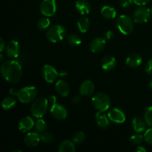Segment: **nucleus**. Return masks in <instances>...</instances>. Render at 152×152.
<instances>
[{
	"label": "nucleus",
	"mask_w": 152,
	"mask_h": 152,
	"mask_svg": "<svg viewBox=\"0 0 152 152\" xmlns=\"http://www.w3.org/2000/svg\"><path fill=\"white\" fill-rule=\"evenodd\" d=\"M151 13H152V7H151Z\"/></svg>",
	"instance_id": "46"
},
{
	"label": "nucleus",
	"mask_w": 152,
	"mask_h": 152,
	"mask_svg": "<svg viewBox=\"0 0 152 152\" xmlns=\"http://www.w3.org/2000/svg\"><path fill=\"white\" fill-rule=\"evenodd\" d=\"M57 9L56 0H42L39 6V10L45 16H54Z\"/></svg>",
	"instance_id": "9"
},
{
	"label": "nucleus",
	"mask_w": 152,
	"mask_h": 152,
	"mask_svg": "<svg viewBox=\"0 0 152 152\" xmlns=\"http://www.w3.org/2000/svg\"><path fill=\"white\" fill-rule=\"evenodd\" d=\"M16 103V99L12 96H8V97L4 98L1 102V107L4 110L7 111L15 106Z\"/></svg>",
	"instance_id": "26"
},
{
	"label": "nucleus",
	"mask_w": 152,
	"mask_h": 152,
	"mask_svg": "<svg viewBox=\"0 0 152 152\" xmlns=\"http://www.w3.org/2000/svg\"><path fill=\"white\" fill-rule=\"evenodd\" d=\"M116 65L117 59L113 56H105L101 60V67L104 71H111L115 68Z\"/></svg>",
	"instance_id": "18"
},
{
	"label": "nucleus",
	"mask_w": 152,
	"mask_h": 152,
	"mask_svg": "<svg viewBox=\"0 0 152 152\" xmlns=\"http://www.w3.org/2000/svg\"><path fill=\"white\" fill-rule=\"evenodd\" d=\"M144 140V136L140 134H133L130 137V142L134 145H139Z\"/></svg>",
	"instance_id": "33"
},
{
	"label": "nucleus",
	"mask_w": 152,
	"mask_h": 152,
	"mask_svg": "<svg viewBox=\"0 0 152 152\" xmlns=\"http://www.w3.org/2000/svg\"><path fill=\"white\" fill-rule=\"evenodd\" d=\"M49 102L45 97H39L32 102L31 112L36 118H42L45 115L48 108Z\"/></svg>",
	"instance_id": "2"
},
{
	"label": "nucleus",
	"mask_w": 152,
	"mask_h": 152,
	"mask_svg": "<svg viewBox=\"0 0 152 152\" xmlns=\"http://www.w3.org/2000/svg\"><path fill=\"white\" fill-rule=\"evenodd\" d=\"M136 151L137 152H145L146 151V149H145V148L142 146H138L137 148H136Z\"/></svg>",
	"instance_id": "40"
},
{
	"label": "nucleus",
	"mask_w": 152,
	"mask_h": 152,
	"mask_svg": "<svg viewBox=\"0 0 152 152\" xmlns=\"http://www.w3.org/2000/svg\"><path fill=\"white\" fill-rule=\"evenodd\" d=\"M106 45V40L104 37H96L90 43V50L92 53H97L102 51Z\"/></svg>",
	"instance_id": "16"
},
{
	"label": "nucleus",
	"mask_w": 152,
	"mask_h": 152,
	"mask_svg": "<svg viewBox=\"0 0 152 152\" xmlns=\"http://www.w3.org/2000/svg\"><path fill=\"white\" fill-rule=\"evenodd\" d=\"M42 74L45 81L48 83H53L59 77V73L54 67L50 65H45L42 69Z\"/></svg>",
	"instance_id": "10"
},
{
	"label": "nucleus",
	"mask_w": 152,
	"mask_h": 152,
	"mask_svg": "<svg viewBox=\"0 0 152 152\" xmlns=\"http://www.w3.org/2000/svg\"><path fill=\"white\" fill-rule=\"evenodd\" d=\"M148 86H149L150 88L152 89V79L151 80V81L149 82V84H148Z\"/></svg>",
	"instance_id": "43"
},
{
	"label": "nucleus",
	"mask_w": 152,
	"mask_h": 152,
	"mask_svg": "<svg viewBox=\"0 0 152 152\" xmlns=\"http://www.w3.org/2000/svg\"><path fill=\"white\" fill-rule=\"evenodd\" d=\"M77 27H78L79 31L81 33H86L89 30L90 28V20L86 16H83L80 18L77 22Z\"/></svg>",
	"instance_id": "25"
},
{
	"label": "nucleus",
	"mask_w": 152,
	"mask_h": 152,
	"mask_svg": "<svg viewBox=\"0 0 152 152\" xmlns=\"http://www.w3.org/2000/svg\"><path fill=\"white\" fill-rule=\"evenodd\" d=\"M6 48V43L5 42H4V40L2 38H1V39H0V52H3V50L5 49Z\"/></svg>",
	"instance_id": "39"
},
{
	"label": "nucleus",
	"mask_w": 152,
	"mask_h": 152,
	"mask_svg": "<svg viewBox=\"0 0 152 152\" xmlns=\"http://www.w3.org/2000/svg\"><path fill=\"white\" fill-rule=\"evenodd\" d=\"M50 24V22L48 17V16H43V17H41L39 19L38 22H37V26L39 31H44V30H46L48 28H49Z\"/></svg>",
	"instance_id": "28"
},
{
	"label": "nucleus",
	"mask_w": 152,
	"mask_h": 152,
	"mask_svg": "<svg viewBox=\"0 0 152 152\" xmlns=\"http://www.w3.org/2000/svg\"><path fill=\"white\" fill-rule=\"evenodd\" d=\"M75 151V143L73 142V140H69L62 141L58 147L59 152H74Z\"/></svg>",
	"instance_id": "23"
},
{
	"label": "nucleus",
	"mask_w": 152,
	"mask_h": 152,
	"mask_svg": "<svg viewBox=\"0 0 152 152\" xmlns=\"http://www.w3.org/2000/svg\"><path fill=\"white\" fill-rule=\"evenodd\" d=\"M0 70L4 80L9 83H18L22 77V65L14 59H7L3 62Z\"/></svg>",
	"instance_id": "1"
},
{
	"label": "nucleus",
	"mask_w": 152,
	"mask_h": 152,
	"mask_svg": "<svg viewBox=\"0 0 152 152\" xmlns=\"http://www.w3.org/2000/svg\"><path fill=\"white\" fill-rule=\"evenodd\" d=\"M41 141L44 143H50L53 141V136L50 132H43L40 134Z\"/></svg>",
	"instance_id": "32"
},
{
	"label": "nucleus",
	"mask_w": 152,
	"mask_h": 152,
	"mask_svg": "<svg viewBox=\"0 0 152 152\" xmlns=\"http://www.w3.org/2000/svg\"><path fill=\"white\" fill-rule=\"evenodd\" d=\"M13 152H22L21 150H16V151H13Z\"/></svg>",
	"instance_id": "45"
},
{
	"label": "nucleus",
	"mask_w": 152,
	"mask_h": 152,
	"mask_svg": "<svg viewBox=\"0 0 152 152\" xmlns=\"http://www.w3.org/2000/svg\"><path fill=\"white\" fill-rule=\"evenodd\" d=\"M67 42L72 46H78L82 43V39L78 34H71L67 37Z\"/></svg>",
	"instance_id": "27"
},
{
	"label": "nucleus",
	"mask_w": 152,
	"mask_h": 152,
	"mask_svg": "<svg viewBox=\"0 0 152 152\" xmlns=\"http://www.w3.org/2000/svg\"><path fill=\"white\" fill-rule=\"evenodd\" d=\"M108 117L110 121L117 124H122L126 121V114L122 109L119 108H113L109 110Z\"/></svg>",
	"instance_id": "11"
},
{
	"label": "nucleus",
	"mask_w": 152,
	"mask_h": 152,
	"mask_svg": "<svg viewBox=\"0 0 152 152\" xmlns=\"http://www.w3.org/2000/svg\"><path fill=\"white\" fill-rule=\"evenodd\" d=\"M146 125L145 120L140 117H134L132 120V127L137 133H142L144 132L146 128Z\"/></svg>",
	"instance_id": "22"
},
{
	"label": "nucleus",
	"mask_w": 152,
	"mask_h": 152,
	"mask_svg": "<svg viewBox=\"0 0 152 152\" xmlns=\"http://www.w3.org/2000/svg\"><path fill=\"white\" fill-rule=\"evenodd\" d=\"M66 35V30L62 25H54L48 28L46 37L50 42L56 43L64 39Z\"/></svg>",
	"instance_id": "4"
},
{
	"label": "nucleus",
	"mask_w": 152,
	"mask_h": 152,
	"mask_svg": "<svg viewBox=\"0 0 152 152\" xmlns=\"http://www.w3.org/2000/svg\"><path fill=\"white\" fill-rule=\"evenodd\" d=\"M75 7L78 13L83 16L88 14L91 10L90 3L87 0H77L75 3Z\"/></svg>",
	"instance_id": "17"
},
{
	"label": "nucleus",
	"mask_w": 152,
	"mask_h": 152,
	"mask_svg": "<svg viewBox=\"0 0 152 152\" xmlns=\"http://www.w3.org/2000/svg\"><path fill=\"white\" fill-rule=\"evenodd\" d=\"M67 75V73L65 71H61V72L59 73V77H65Z\"/></svg>",
	"instance_id": "42"
},
{
	"label": "nucleus",
	"mask_w": 152,
	"mask_h": 152,
	"mask_svg": "<svg viewBox=\"0 0 152 152\" xmlns=\"http://www.w3.org/2000/svg\"><path fill=\"white\" fill-rule=\"evenodd\" d=\"M145 71L148 75L152 76V59H149L147 62L146 65L145 66Z\"/></svg>",
	"instance_id": "36"
},
{
	"label": "nucleus",
	"mask_w": 152,
	"mask_h": 152,
	"mask_svg": "<svg viewBox=\"0 0 152 152\" xmlns=\"http://www.w3.org/2000/svg\"><path fill=\"white\" fill-rule=\"evenodd\" d=\"M55 89L61 96H67L70 93L69 85L62 80H59L55 84Z\"/></svg>",
	"instance_id": "19"
},
{
	"label": "nucleus",
	"mask_w": 152,
	"mask_h": 152,
	"mask_svg": "<svg viewBox=\"0 0 152 152\" xmlns=\"http://www.w3.org/2000/svg\"><path fill=\"white\" fill-rule=\"evenodd\" d=\"M101 15L106 19H113L117 16L115 8L110 5H105L101 9Z\"/></svg>",
	"instance_id": "24"
},
{
	"label": "nucleus",
	"mask_w": 152,
	"mask_h": 152,
	"mask_svg": "<svg viewBox=\"0 0 152 152\" xmlns=\"http://www.w3.org/2000/svg\"><path fill=\"white\" fill-rule=\"evenodd\" d=\"M144 120L148 126L152 127V106H149L145 111Z\"/></svg>",
	"instance_id": "30"
},
{
	"label": "nucleus",
	"mask_w": 152,
	"mask_h": 152,
	"mask_svg": "<svg viewBox=\"0 0 152 152\" xmlns=\"http://www.w3.org/2000/svg\"><path fill=\"white\" fill-rule=\"evenodd\" d=\"M133 3V0H120L119 1L120 7H123V8H129L132 6Z\"/></svg>",
	"instance_id": "35"
},
{
	"label": "nucleus",
	"mask_w": 152,
	"mask_h": 152,
	"mask_svg": "<svg viewBox=\"0 0 152 152\" xmlns=\"http://www.w3.org/2000/svg\"><path fill=\"white\" fill-rule=\"evenodd\" d=\"M37 90L34 86H26L18 91L17 98L23 104H29L36 99Z\"/></svg>",
	"instance_id": "6"
},
{
	"label": "nucleus",
	"mask_w": 152,
	"mask_h": 152,
	"mask_svg": "<svg viewBox=\"0 0 152 152\" xmlns=\"http://www.w3.org/2000/svg\"><path fill=\"white\" fill-rule=\"evenodd\" d=\"M142 59L138 53H132L129 55L126 60V64L128 67L132 68H137L141 65Z\"/></svg>",
	"instance_id": "20"
},
{
	"label": "nucleus",
	"mask_w": 152,
	"mask_h": 152,
	"mask_svg": "<svg viewBox=\"0 0 152 152\" xmlns=\"http://www.w3.org/2000/svg\"><path fill=\"white\" fill-rule=\"evenodd\" d=\"M34 126H35V123L32 117L27 116L21 119L20 121L19 122L18 129L22 133H27V132H29L34 127Z\"/></svg>",
	"instance_id": "15"
},
{
	"label": "nucleus",
	"mask_w": 152,
	"mask_h": 152,
	"mask_svg": "<svg viewBox=\"0 0 152 152\" xmlns=\"http://www.w3.org/2000/svg\"><path fill=\"white\" fill-rule=\"evenodd\" d=\"M6 55L10 59H16L20 54V46L19 43L16 40H11L6 45Z\"/></svg>",
	"instance_id": "12"
},
{
	"label": "nucleus",
	"mask_w": 152,
	"mask_h": 152,
	"mask_svg": "<svg viewBox=\"0 0 152 152\" xmlns=\"http://www.w3.org/2000/svg\"><path fill=\"white\" fill-rule=\"evenodd\" d=\"M143 136H144V140H145L147 143H148L149 145H152V127L150 128V129H147V130L145 131Z\"/></svg>",
	"instance_id": "34"
},
{
	"label": "nucleus",
	"mask_w": 152,
	"mask_h": 152,
	"mask_svg": "<svg viewBox=\"0 0 152 152\" xmlns=\"http://www.w3.org/2000/svg\"><path fill=\"white\" fill-rule=\"evenodd\" d=\"M96 124L101 129H106L110 125V120L104 111H98L95 116Z\"/></svg>",
	"instance_id": "21"
},
{
	"label": "nucleus",
	"mask_w": 152,
	"mask_h": 152,
	"mask_svg": "<svg viewBox=\"0 0 152 152\" xmlns=\"http://www.w3.org/2000/svg\"><path fill=\"white\" fill-rule=\"evenodd\" d=\"M80 97L79 96H74V99H73V102H74V103H77V102H80Z\"/></svg>",
	"instance_id": "41"
},
{
	"label": "nucleus",
	"mask_w": 152,
	"mask_h": 152,
	"mask_svg": "<svg viewBox=\"0 0 152 152\" xmlns=\"http://www.w3.org/2000/svg\"><path fill=\"white\" fill-rule=\"evenodd\" d=\"M134 21L133 18H131L128 15H121L117 19V28L123 35H129L132 34L134 30Z\"/></svg>",
	"instance_id": "5"
},
{
	"label": "nucleus",
	"mask_w": 152,
	"mask_h": 152,
	"mask_svg": "<svg viewBox=\"0 0 152 152\" xmlns=\"http://www.w3.org/2000/svg\"><path fill=\"white\" fill-rule=\"evenodd\" d=\"M151 10L145 6H140L133 13V19L134 22L138 24L145 23L150 19Z\"/></svg>",
	"instance_id": "8"
},
{
	"label": "nucleus",
	"mask_w": 152,
	"mask_h": 152,
	"mask_svg": "<svg viewBox=\"0 0 152 152\" xmlns=\"http://www.w3.org/2000/svg\"><path fill=\"white\" fill-rule=\"evenodd\" d=\"M73 142L75 144H80L85 140V134L83 132H77L73 135Z\"/></svg>",
	"instance_id": "31"
},
{
	"label": "nucleus",
	"mask_w": 152,
	"mask_h": 152,
	"mask_svg": "<svg viewBox=\"0 0 152 152\" xmlns=\"http://www.w3.org/2000/svg\"><path fill=\"white\" fill-rule=\"evenodd\" d=\"M50 102L51 103L50 112L52 117L57 120H65L68 116V111L66 108L61 104L56 103V96L53 95L50 96Z\"/></svg>",
	"instance_id": "7"
},
{
	"label": "nucleus",
	"mask_w": 152,
	"mask_h": 152,
	"mask_svg": "<svg viewBox=\"0 0 152 152\" xmlns=\"http://www.w3.org/2000/svg\"><path fill=\"white\" fill-rule=\"evenodd\" d=\"M114 32H113L112 31H108L105 32V35H104V38H105V39L106 40V41H109V40H111V39L114 37Z\"/></svg>",
	"instance_id": "37"
},
{
	"label": "nucleus",
	"mask_w": 152,
	"mask_h": 152,
	"mask_svg": "<svg viewBox=\"0 0 152 152\" xmlns=\"http://www.w3.org/2000/svg\"><path fill=\"white\" fill-rule=\"evenodd\" d=\"M0 56H1V63H2V59H3V55L2 54H1V55H0Z\"/></svg>",
	"instance_id": "44"
},
{
	"label": "nucleus",
	"mask_w": 152,
	"mask_h": 152,
	"mask_svg": "<svg viewBox=\"0 0 152 152\" xmlns=\"http://www.w3.org/2000/svg\"><path fill=\"white\" fill-rule=\"evenodd\" d=\"M95 90V86L91 80H86L80 86L79 91L81 96L84 97H88L93 95Z\"/></svg>",
	"instance_id": "14"
},
{
	"label": "nucleus",
	"mask_w": 152,
	"mask_h": 152,
	"mask_svg": "<svg viewBox=\"0 0 152 152\" xmlns=\"http://www.w3.org/2000/svg\"><path fill=\"white\" fill-rule=\"evenodd\" d=\"M133 1L138 6H145L149 2L150 0H133Z\"/></svg>",
	"instance_id": "38"
},
{
	"label": "nucleus",
	"mask_w": 152,
	"mask_h": 152,
	"mask_svg": "<svg viewBox=\"0 0 152 152\" xmlns=\"http://www.w3.org/2000/svg\"><path fill=\"white\" fill-rule=\"evenodd\" d=\"M92 105L94 108L98 111H104L109 109L111 106V99L110 97L105 93L99 92L95 94L91 99Z\"/></svg>",
	"instance_id": "3"
},
{
	"label": "nucleus",
	"mask_w": 152,
	"mask_h": 152,
	"mask_svg": "<svg viewBox=\"0 0 152 152\" xmlns=\"http://www.w3.org/2000/svg\"><path fill=\"white\" fill-rule=\"evenodd\" d=\"M41 141L40 134L38 132H28L24 137V142L25 145L29 148H34L37 146Z\"/></svg>",
	"instance_id": "13"
},
{
	"label": "nucleus",
	"mask_w": 152,
	"mask_h": 152,
	"mask_svg": "<svg viewBox=\"0 0 152 152\" xmlns=\"http://www.w3.org/2000/svg\"><path fill=\"white\" fill-rule=\"evenodd\" d=\"M34 129L36 132H38L39 134H42L45 132L47 129V124L42 118H38L34 126Z\"/></svg>",
	"instance_id": "29"
}]
</instances>
